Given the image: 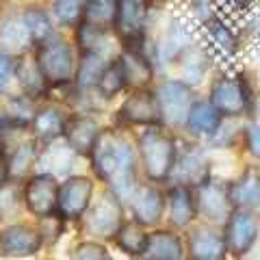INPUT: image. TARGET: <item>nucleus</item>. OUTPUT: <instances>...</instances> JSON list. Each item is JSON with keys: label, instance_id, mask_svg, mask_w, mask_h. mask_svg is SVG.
<instances>
[{"label": "nucleus", "instance_id": "9", "mask_svg": "<svg viewBox=\"0 0 260 260\" xmlns=\"http://www.w3.org/2000/svg\"><path fill=\"white\" fill-rule=\"evenodd\" d=\"M42 232L32 230L30 225H9L0 232V251L3 256L24 258L32 256L42 245Z\"/></svg>", "mask_w": 260, "mask_h": 260}, {"label": "nucleus", "instance_id": "30", "mask_svg": "<svg viewBox=\"0 0 260 260\" xmlns=\"http://www.w3.org/2000/svg\"><path fill=\"white\" fill-rule=\"evenodd\" d=\"M186 44H189V32H186V26L178 18H174L172 22H169V28H167V35H165V44H162L165 56H167V59H176V56L184 50Z\"/></svg>", "mask_w": 260, "mask_h": 260}, {"label": "nucleus", "instance_id": "42", "mask_svg": "<svg viewBox=\"0 0 260 260\" xmlns=\"http://www.w3.org/2000/svg\"><path fill=\"white\" fill-rule=\"evenodd\" d=\"M254 111H256V115L260 117V95L256 98V102H254Z\"/></svg>", "mask_w": 260, "mask_h": 260}, {"label": "nucleus", "instance_id": "16", "mask_svg": "<svg viewBox=\"0 0 260 260\" xmlns=\"http://www.w3.org/2000/svg\"><path fill=\"white\" fill-rule=\"evenodd\" d=\"M145 256L150 260H180L182 243L172 232H154L148 239Z\"/></svg>", "mask_w": 260, "mask_h": 260}, {"label": "nucleus", "instance_id": "10", "mask_svg": "<svg viewBox=\"0 0 260 260\" xmlns=\"http://www.w3.org/2000/svg\"><path fill=\"white\" fill-rule=\"evenodd\" d=\"M258 234V223L249 213L234 210L228 221V234H225V245L232 254L243 256L251 249Z\"/></svg>", "mask_w": 260, "mask_h": 260}, {"label": "nucleus", "instance_id": "20", "mask_svg": "<svg viewBox=\"0 0 260 260\" xmlns=\"http://www.w3.org/2000/svg\"><path fill=\"white\" fill-rule=\"evenodd\" d=\"M230 200L237 206H258L260 204V176L256 172L243 174L230 186Z\"/></svg>", "mask_w": 260, "mask_h": 260}, {"label": "nucleus", "instance_id": "14", "mask_svg": "<svg viewBox=\"0 0 260 260\" xmlns=\"http://www.w3.org/2000/svg\"><path fill=\"white\" fill-rule=\"evenodd\" d=\"M98 135H100V130H98V124L91 117H76L65 126V141L80 156H89L93 152Z\"/></svg>", "mask_w": 260, "mask_h": 260}, {"label": "nucleus", "instance_id": "35", "mask_svg": "<svg viewBox=\"0 0 260 260\" xmlns=\"http://www.w3.org/2000/svg\"><path fill=\"white\" fill-rule=\"evenodd\" d=\"M18 76L22 78V85H24V89H26L30 95L39 93V91L44 89V85H46V80H44V76H42V72H39L37 63H35V65H32V63H22V65H18Z\"/></svg>", "mask_w": 260, "mask_h": 260}, {"label": "nucleus", "instance_id": "24", "mask_svg": "<svg viewBox=\"0 0 260 260\" xmlns=\"http://www.w3.org/2000/svg\"><path fill=\"white\" fill-rule=\"evenodd\" d=\"M121 68H124L126 83L133 87H143L145 83H150V78H152L150 63L139 52H133V50L124 52V56H121Z\"/></svg>", "mask_w": 260, "mask_h": 260}, {"label": "nucleus", "instance_id": "19", "mask_svg": "<svg viewBox=\"0 0 260 260\" xmlns=\"http://www.w3.org/2000/svg\"><path fill=\"white\" fill-rule=\"evenodd\" d=\"M225 241L210 230H195L191 237V254L195 260H221Z\"/></svg>", "mask_w": 260, "mask_h": 260}, {"label": "nucleus", "instance_id": "12", "mask_svg": "<svg viewBox=\"0 0 260 260\" xmlns=\"http://www.w3.org/2000/svg\"><path fill=\"white\" fill-rule=\"evenodd\" d=\"M121 117L130 124H158L162 117L158 98L148 91H137L124 102Z\"/></svg>", "mask_w": 260, "mask_h": 260}, {"label": "nucleus", "instance_id": "18", "mask_svg": "<svg viewBox=\"0 0 260 260\" xmlns=\"http://www.w3.org/2000/svg\"><path fill=\"white\" fill-rule=\"evenodd\" d=\"M198 206L193 202V195L186 186H174L169 191V219L174 225H189L193 221Z\"/></svg>", "mask_w": 260, "mask_h": 260}, {"label": "nucleus", "instance_id": "27", "mask_svg": "<svg viewBox=\"0 0 260 260\" xmlns=\"http://www.w3.org/2000/svg\"><path fill=\"white\" fill-rule=\"evenodd\" d=\"M206 35H208V42L217 48L219 54L232 56L234 50H237V37H234V32L228 28L223 22L210 18L206 22Z\"/></svg>", "mask_w": 260, "mask_h": 260}, {"label": "nucleus", "instance_id": "26", "mask_svg": "<svg viewBox=\"0 0 260 260\" xmlns=\"http://www.w3.org/2000/svg\"><path fill=\"white\" fill-rule=\"evenodd\" d=\"M28 42H32V35L24 18H13L0 28V46L9 50H22L28 46Z\"/></svg>", "mask_w": 260, "mask_h": 260}, {"label": "nucleus", "instance_id": "31", "mask_svg": "<svg viewBox=\"0 0 260 260\" xmlns=\"http://www.w3.org/2000/svg\"><path fill=\"white\" fill-rule=\"evenodd\" d=\"M104 61L100 59L98 52H85L83 61L78 65V85L80 87H89V85H98V80L104 74Z\"/></svg>", "mask_w": 260, "mask_h": 260}, {"label": "nucleus", "instance_id": "1", "mask_svg": "<svg viewBox=\"0 0 260 260\" xmlns=\"http://www.w3.org/2000/svg\"><path fill=\"white\" fill-rule=\"evenodd\" d=\"M93 167L117 195H130L135 184L133 148L115 130H100L93 145Z\"/></svg>", "mask_w": 260, "mask_h": 260}, {"label": "nucleus", "instance_id": "23", "mask_svg": "<svg viewBox=\"0 0 260 260\" xmlns=\"http://www.w3.org/2000/svg\"><path fill=\"white\" fill-rule=\"evenodd\" d=\"M186 124H189V128L193 133L210 135V133H215L217 126H219V111L215 109L213 102H198L191 107Z\"/></svg>", "mask_w": 260, "mask_h": 260}, {"label": "nucleus", "instance_id": "33", "mask_svg": "<svg viewBox=\"0 0 260 260\" xmlns=\"http://www.w3.org/2000/svg\"><path fill=\"white\" fill-rule=\"evenodd\" d=\"M124 85H126V76H124L121 61L109 65V68L104 70V74L100 76V80H98V89H100V93L104 98H111V95L119 93L121 89H124Z\"/></svg>", "mask_w": 260, "mask_h": 260}, {"label": "nucleus", "instance_id": "8", "mask_svg": "<svg viewBox=\"0 0 260 260\" xmlns=\"http://www.w3.org/2000/svg\"><path fill=\"white\" fill-rule=\"evenodd\" d=\"M230 189L223 184V182H202L200 184V191H198V202L195 206L202 215L210 221H223L225 217H230Z\"/></svg>", "mask_w": 260, "mask_h": 260}, {"label": "nucleus", "instance_id": "28", "mask_svg": "<svg viewBox=\"0 0 260 260\" xmlns=\"http://www.w3.org/2000/svg\"><path fill=\"white\" fill-rule=\"evenodd\" d=\"M117 237V245L126 251V254H133V256H139L145 254V247H148V234L141 230V223H128V225H121L119 232L115 234Z\"/></svg>", "mask_w": 260, "mask_h": 260}, {"label": "nucleus", "instance_id": "6", "mask_svg": "<svg viewBox=\"0 0 260 260\" xmlns=\"http://www.w3.org/2000/svg\"><path fill=\"white\" fill-rule=\"evenodd\" d=\"M158 104H160V113L169 124H182L189 119L191 113V89L184 83L178 80H169L158 87Z\"/></svg>", "mask_w": 260, "mask_h": 260}, {"label": "nucleus", "instance_id": "4", "mask_svg": "<svg viewBox=\"0 0 260 260\" xmlns=\"http://www.w3.org/2000/svg\"><path fill=\"white\" fill-rule=\"evenodd\" d=\"M85 228L89 234L95 237H115L121 228V206L113 193L100 195V200L91 206L85 217Z\"/></svg>", "mask_w": 260, "mask_h": 260}, {"label": "nucleus", "instance_id": "17", "mask_svg": "<svg viewBox=\"0 0 260 260\" xmlns=\"http://www.w3.org/2000/svg\"><path fill=\"white\" fill-rule=\"evenodd\" d=\"M172 169L178 172V178H180V180L193 182V184H202L204 174H206V160H204V156H202L200 150H195L193 145H189V148L182 150L178 162L174 160Z\"/></svg>", "mask_w": 260, "mask_h": 260}, {"label": "nucleus", "instance_id": "5", "mask_svg": "<svg viewBox=\"0 0 260 260\" xmlns=\"http://www.w3.org/2000/svg\"><path fill=\"white\" fill-rule=\"evenodd\" d=\"M59 189L52 174H39L26 184L24 200L32 215L46 217L52 213H59Z\"/></svg>", "mask_w": 260, "mask_h": 260}, {"label": "nucleus", "instance_id": "25", "mask_svg": "<svg viewBox=\"0 0 260 260\" xmlns=\"http://www.w3.org/2000/svg\"><path fill=\"white\" fill-rule=\"evenodd\" d=\"M32 130L42 141H54L61 133H65V121L56 109H44L32 117Z\"/></svg>", "mask_w": 260, "mask_h": 260}, {"label": "nucleus", "instance_id": "34", "mask_svg": "<svg viewBox=\"0 0 260 260\" xmlns=\"http://www.w3.org/2000/svg\"><path fill=\"white\" fill-rule=\"evenodd\" d=\"M24 20H26V26L32 35V42H44V39L52 37V28H50V20H48V15L37 9V7H32L24 13Z\"/></svg>", "mask_w": 260, "mask_h": 260}, {"label": "nucleus", "instance_id": "37", "mask_svg": "<svg viewBox=\"0 0 260 260\" xmlns=\"http://www.w3.org/2000/svg\"><path fill=\"white\" fill-rule=\"evenodd\" d=\"M61 230H63V223H61V215L59 213L42 217V239L46 243H54L56 239H59Z\"/></svg>", "mask_w": 260, "mask_h": 260}, {"label": "nucleus", "instance_id": "7", "mask_svg": "<svg viewBox=\"0 0 260 260\" xmlns=\"http://www.w3.org/2000/svg\"><path fill=\"white\" fill-rule=\"evenodd\" d=\"M93 195V182L89 178H70L59 189V215L65 219H76L87 210Z\"/></svg>", "mask_w": 260, "mask_h": 260}, {"label": "nucleus", "instance_id": "2", "mask_svg": "<svg viewBox=\"0 0 260 260\" xmlns=\"http://www.w3.org/2000/svg\"><path fill=\"white\" fill-rule=\"evenodd\" d=\"M37 68L42 72L46 83L63 85L72 78L74 61H72V50L65 39L61 37H48L39 44L37 50Z\"/></svg>", "mask_w": 260, "mask_h": 260}, {"label": "nucleus", "instance_id": "40", "mask_svg": "<svg viewBox=\"0 0 260 260\" xmlns=\"http://www.w3.org/2000/svg\"><path fill=\"white\" fill-rule=\"evenodd\" d=\"M247 145H249V152L260 158V126L251 124L247 128Z\"/></svg>", "mask_w": 260, "mask_h": 260}, {"label": "nucleus", "instance_id": "36", "mask_svg": "<svg viewBox=\"0 0 260 260\" xmlns=\"http://www.w3.org/2000/svg\"><path fill=\"white\" fill-rule=\"evenodd\" d=\"M102 28H98V26H91V24H83L78 30V42L80 46H83V50L85 52H95V48L100 46L102 42Z\"/></svg>", "mask_w": 260, "mask_h": 260}, {"label": "nucleus", "instance_id": "41", "mask_svg": "<svg viewBox=\"0 0 260 260\" xmlns=\"http://www.w3.org/2000/svg\"><path fill=\"white\" fill-rule=\"evenodd\" d=\"M7 176H9V162H7V154L5 150L0 148V189H3V184L7 180Z\"/></svg>", "mask_w": 260, "mask_h": 260}, {"label": "nucleus", "instance_id": "38", "mask_svg": "<svg viewBox=\"0 0 260 260\" xmlns=\"http://www.w3.org/2000/svg\"><path fill=\"white\" fill-rule=\"evenodd\" d=\"M72 260H111V256L107 254V249L102 245H95V243H83L78 245Z\"/></svg>", "mask_w": 260, "mask_h": 260}, {"label": "nucleus", "instance_id": "43", "mask_svg": "<svg viewBox=\"0 0 260 260\" xmlns=\"http://www.w3.org/2000/svg\"><path fill=\"white\" fill-rule=\"evenodd\" d=\"M135 260H150V258H135Z\"/></svg>", "mask_w": 260, "mask_h": 260}, {"label": "nucleus", "instance_id": "22", "mask_svg": "<svg viewBox=\"0 0 260 260\" xmlns=\"http://www.w3.org/2000/svg\"><path fill=\"white\" fill-rule=\"evenodd\" d=\"M74 150L72 145L65 143H50L42 154V165L46 174H68L72 162H74Z\"/></svg>", "mask_w": 260, "mask_h": 260}, {"label": "nucleus", "instance_id": "39", "mask_svg": "<svg viewBox=\"0 0 260 260\" xmlns=\"http://www.w3.org/2000/svg\"><path fill=\"white\" fill-rule=\"evenodd\" d=\"M15 72H18V63H15V59L7 52H0V91H5V89L9 87L11 78L15 76Z\"/></svg>", "mask_w": 260, "mask_h": 260}, {"label": "nucleus", "instance_id": "15", "mask_svg": "<svg viewBox=\"0 0 260 260\" xmlns=\"http://www.w3.org/2000/svg\"><path fill=\"white\" fill-rule=\"evenodd\" d=\"M143 22H145V3L143 0H119L115 26L126 42L141 37Z\"/></svg>", "mask_w": 260, "mask_h": 260}, {"label": "nucleus", "instance_id": "29", "mask_svg": "<svg viewBox=\"0 0 260 260\" xmlns=\"http://www.w3.org/2000/svg\"><path fill=\"white\" fill-rule=\"evenodd\" d=\"M35 160V141H22L18 148H13L7 156V162H9V176L20 178L26 174V169L32 165Z\"/></svg>", "mask_w": 260, "mask_h": 260}, {"label": "nucleus", "instance_id": "13", "mask_svg": "<svg viewBox=\"0 0 260 260\" xmlns=\"http://www.w3.org/2000/svg\"><path fill=\"white\" fill-rule=\"evenodd\" d=\"M130 206L137 223L154 225L162 215V195L152 186H139L130 193Z\"/></svg>", "mask_w": 260, "mask_h": 260}, {"label": "nucleus", "instance_id": "21", "mask_svg": "<svg viewBox=\"0 0 260 260\" xmlns=\"http://www.w3.org/2000/svg\"><path fill=\"white\" fill-rule=\"evenodd\" d=\"M119 0H87L85 7V22L107 30L117 22Z\"/></svg>", "mask_w": 260, "mask_h": 260}, {"label": "nucleus", "instance_id": "11", "mask_svg": "<svg viewBox=\"0 0 260 260\" xmlns=\"http://www.w3.org/2000/svg\"><path fill=\"white\" fill-rule=\"evenodd\" d=\"M213 104L223 115H241L249 107L247 91L239 78H221L213 85Z\"/></svg>", "mask_w": 260, "mask_h": 260}, {"label": "nucleus", "instance_id": "32", "mask_svg": "<svg viewBox=\"0 0 260 260\" xmlns=\"http://www.w3.org/2000/svg\"><path fill=\"white\" fill-rule=\"evenodd\" d=\"M87 0H54L52 11L63 26H74V24L85 18Z\"/></svg>", "mask_w": 260, "mask_h": 260}, {"label": "nucleus", "instance_id": "3", "mask_svg": "<svg viewBox=\"0 0 260 260\" xmlns=\"http://www.w3.org/2000/svg\"><path fill=\"white\" fill-rule=\"evenodd\" d=\"M139 150L143 156L145 172L154 180H162L174 167L176 160V148L174 141L167 135H162L160 130L150 128L145 130L139 139Z\"/></svg>", "mask_w": 260, "mask_h": 260}]
</instances>
